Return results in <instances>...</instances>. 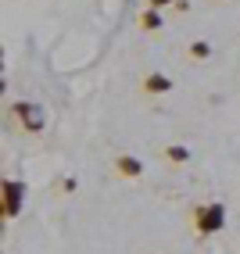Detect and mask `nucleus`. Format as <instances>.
<instances>
[{"label":"nucleus","mask_w":240,"mask_h":254,"mask_svg":"<svg viewBox=\"0 0 240 254\" xmlns=\"http://www.w3.org/2000/svg\"><path fill=\"white\" fill-rule=\"evenodd\" d=\"M144 25H147V29H154V25H161V18H154V14H144Z\"/></svg>","instance_id":"423d86ee"},{"label":"nucleus","mask_w":240,"mask_h":254,"mask_svg":"<svg viewBox=\"0 0 240 254\" xmlns=\"http://www.w3.org/2000/svg\"><path fill=\"white\" fill-rule=\"evenodd\" d=\"M154 4H168V0H154Z\"/></svg>","instance_id":"0eeeda50"},{"label":"nucleus","mask_w":240,"mask_h":254,"mask_svg":"<svg viewBox=\"0 0 240 254\" xmlns=\"http://www.w3.org/2000/svg\"><path fill=\"white\" fill-rule=\"evenodd\" d=\"M219 222H222V208H208V211H204V226L201 229H219Z\"/></svg>","instance_id":"7ed1b4c3"},{"label":"nucleus","mask_w":240,"mask_h":254,"mask_svg":"<svg viewBox=\"0 0 240 254\" xmlns=\"http://www.w3.org/2000/svg\"><path fill=\"white\" fill-rule=\"evenodd\" d=\"M147 86H151V90H168V79H161V75H151V79H147Z\"/></svg>","instance_id":"20e7f679"},{"label":"nucleus","mask_w":240,"mask_h":254,"mask_svg":"<svg viewBox=\"0 0 240 254\" xmlns=\"http://www.w3.org/2000/svg\"><path fill=\"white\" fill-rule=\"evenodd\" d=\"M14 111H18V118L29 126V129H40L43 126V115H40V108H32V104H14Z\"/></svg>","instance_id":"f257e3e1"},{"label":"nucleus","mask_w":240,"mask_h":254,"mask_svg":"<svg viewBox=\"0 0 240 254\" xmlns=\"http://www.w3.org/2000/svg\"><path fill=\"white\" fill-rule=\"evenodd\" d=\"M122 168H126L129 176H136V172H140V161H133V158H126V161H122Z\"/></svg>","instance_id":"39448f33"},{"label":"nucleus","mask_w":240,"mask_h":254,"mask_svg":"<svg viewBox=\"0 0 240 254\" xmlns=\"http://www.w3.org/2000/svg\"><path fill=\"white\" fill-rule=\"evenodd\" d=\"M4 193H7V215L18 211V204H22V200H18V197H22V186H18V183H7Z\"/></svg>","instance_id":"f03ea898"}]
</instances>
